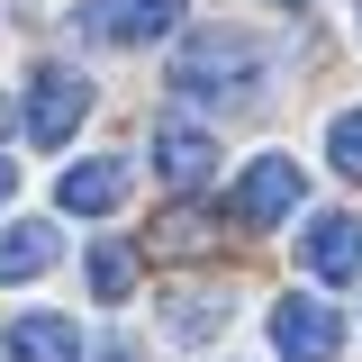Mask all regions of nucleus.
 I'll return each instance as SVG.
<instances>
[{"instance_id":"obj_5","label":"nucleus","mask_w":362,"mask_h":362,"mask_svg":"<svg viewBox=\"0 0 362 362\" xmlns=\"http://www.w3.org/2000/svg\"><path fill=\"white\" fill-rule=\"evenodd\" d=\"M73 28L90 45H145V37H173L181 28V0H82Z\"/></svg>"},{"instance_id":"obj_11","label":"nucleus","mask_w":362,"mask_h":362,"mask_svg":"<svg viewBox=\"0 0 362 362\" xmlns=\"http://www.w3.org/2000/svg\"><path fill=\"white\" fill-rule=\"evenodd\" d=\"M90 299H109V308H118V299H127V290H136V254H127V245H90Z\"/></svg>"},{"instance_id":"obj_2","label":"nucleus","mask_w":362,"mask_h":362,"mask_svg":"<svg viewBox=\"0 0 362 362\" xmlns=\"http://www.w3.org/2000/svg\"><path fill=\"white\" fill-rule=\"evenodd\" d=\"M82 118H90V82L73 73V64H37V82H28V100H18V127L37 136V145H73Z\"/></svg>"},{"instance_id":"obj_17","label":"nucleus","mask_w":362,"mask_h":362,"mask_svg":"<svg viewBox=\"0 0 362 362\" xmlns=\"http://www.w3.org/2000/svg\"><path fill=\"white\" fill-rule=\"evenodd\" d=\"M281 9H308V0H281Z\"/></svg>"},{"instance_id":"obj_16","label":"nucleus","mask_w":362,"mask_h":362,"mask_svg":"<svg viewBox=\"0 0 362 362\" xmlns=\"http://www.w3.org/2000/svg\"><path fill=\"white\" fill-rule=\"evenodd\" d=\"M9 190H18V163H9V154H0V199H9Z\"/></svg>"},{"instance_id":"obj_15","label":"nucleus","mask_w":362,"mask_h":362,"mask_svg":"<svg viewBox=\"0 0 362 362\" xmlns=\"http://www.w3.org/2000/svg\"><path fill=\"white\" fill-rule=\"evenodd\" d=\"M100 362H145V344H109V354H100Z\"/></svg>"},{"instance_id":"obj_3","label":"nucleus","mask_w":362,"mask_h":362,"mask_svg":"<svg viewBox=\"0 0 362 362\" xmlns=\"http://www.w3.org/2000/svg\"><path fill=\"white\" fill-rule=\"evenodd\" d=\"M308 209V173L290 163V154H254L245 173H235V218L245 226H290Z\"/></svg>"},{"instance_id":"obj_8","label":"nucleus","mask_w":362,"mask_h":362,"mask_svg":"<svg viewBox=\"0 0 362 362\" xmlns=\"http://www.w3.org/2000/svg\"><path fill=\"white\" fill-rule=\"evenodd\" d=\"M54 199H64V218H109V209L127 199V163H118V154H82V163H64Z\"/></svg>"},{"instance_id":"obj_6","label":"nucleus","mask_w":362,"mask_h":362,"mask_svg":"<svg viewBox=\"0 0 362 362\" xmlns=\"http://www.w3.org/2000/svg\"><path fill=\"white\" fill-rule=\"evenodd\" d=\"M145 154H154V181H163V190H199V181L218 173V127H190V118H163Z\"/></svg>"},{"instance_id":"obj_9","label":"nucleus","mask_w":362,"mask_h":362,"mask_svg":"<svg viewBox=\"0 0 362 362\" xmlns=\"http://www.w3.org/2000/svg\"><path fill=\"white\" fill-rule=\"evenodd\" d=\"M0 362H82V335H73V317L28 308L0 326Z\"/></svg>"},{"instance_id":"obj_14","label":"nucleus","mask_w":362,"mask_h":362,"mask_svg":"<svg viewBox=\"0 0 362 362\" xmlns=\"http://www.w3.org/2000/svg\"><path fill=\"white\" fill-rule=\"evenodd\" d=\"M209 235H218L209 218H163V226H154V245H163V254H199Z\"/></svg>"},{"instance_id":"obj_12","label":"nucleus","mask_w":362,"mask_h":362,"mask_svg":"<svg viewBox=\"0 0 362 362\" xmlns=\"http://www.w3.org/2000/svg\"><path fill=\"white\" fill-rule=\"evenodd\" d=\"M226 290H190V299H173V335H209V326H226Z\"/></svg>"},{"instance_id":"obj_1","label":"nucleus","mask_w":362,"mask_h":362,"mask_svg":"<svg viewBox=\"0 0 362 362\" xmlns=\"http://www.w3.org/2000/svg\"><path fill=\"white\" fill-rule=\"evenodd\" d=\"M272 73L263 37H245V28H190L173 54V90L181 100H209V109H235V100H254Z\"/></svg>"},{"instance_id":"obj_7","label":"nucleus","mask_w":362,"mask_h":362,"mask_svg":"<svg viewBox=\"0 0 362 362\" xmlns=\"http://www.w3.org/2000/svg\"><path fill=\"white\" fill-rule=\"evenodd\" d=\"M299 263H308L317 281H362V218H354V209H326V218H308V235H299Z\"/></svg>"},{"instance_id":"obj_4","label":"nucleus","mask_w":362,"mask_h":362,"mask_svg":"<svg viewBox=\"0 0 362 362\" xmlns=\"http://www.w3.org/2000/svg\"><path fill=\"white\" fill-rule=\"evenodd\" d=\"M272 354H281V362H335V354H344L335 308H326V299H308V290L272 299Z\"/></svg>"},{"instance_id":"obj_18","label":"nucleus","mask_w":362,"mask_h":362,"mask_svg":"<svg viewBox=\"0 0 362 362\" xmlns=\"http://www.w3.org/2000/svg\"><path fill=\"white\" fill-rule=\"evenodd\" d=\"M354 28H362V0H354Z\"/></svg>"},{"instance_id":"obj_13","label":"nucleus","mask_w":362,"mask_h":362,"mask_svg":"<svg viewBox=\"0 0 362 362\" xmlns=\"http://www.w3.org/2000/svg\"><path fill=\"white\" fill-rule=\"evenodd\" d=\"M326 163H335L344 181H362V109H344V118L326 127Z\"/></svg>"},{"instance_id":"obj_10","label":"nucleus","mask_w":362,"mask_h":362,"mask_svg":"<svg viewBox=\"0 0 362 362\" xmlns=\"http://www.w3.org/2000/svg\"><path fill=\"white\" fill-rule=\"evenodd\" d=\"M54 254H64V235H54L45 218H9V226H0V290L45 281V272H54Z\"/></svg>"}]
</instances>
